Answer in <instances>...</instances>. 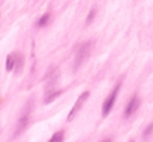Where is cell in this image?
Here are the masks:
<instances>
[{
    "label": "cell",
    "mask_w": 153,
    "mask_h": 142,
    "mask_svg": "<svg viewBox=\"0 0 153 142\" xmlns=\"http://www.w3.org/2000/svg\"><path fill=\"white\" fill-rule=\"evenodd\" d=\"M92 48H93V42L92 40L83 42L81 45L76 46V49H75V58H74V70H78L86 63V60L89 58V55L92 52Z\"/></svg>",
    "instance_id": "obj_1"
},
{
    "label": "cell",
    "mask_w": 153,
    "mask_h": 142,
    "mask_svg": "<svg viewBox=\"0 0 153 142\" xmlns=\"http://www.w3.org/2000/svg\"><path fill=\"white\" fill-rule=\"evenodd\" d=\"M119 91H120V84H117L114 88H113V91L107 96V99L104 100V105H102V117H107L110 112H111V109H113V106H114V103H116V99H117V94H119Z\"/></svg>",
    "instance_id": "obj_2"
},
{
    "label": "cell",
    "mask_w": 153,
    "mask_h": 142,
    "mask_svg": "<svg viewBox=\"0 0 153 142\" xmlns=\"http://www.w3.org/2000/svg\"><path fill=\"white\" fill-rule=\"evenodd\" d=\"M89 96H90V93L89 91H84L81 96H78V99L75 100V103H74V106H72V109L69 111V114H68V120L71 121V120H74L75 118V115L80 112V109L83 108V105L86 103V100L89 99Z\"/></svg>",
    "instance_id": "obj_3"
},
{
    "label": "cell",
    "mask_w": 153,
    "mask_h": 142,
    "mask_svg": "<svg viewBox=\"0 0 153 142\" xmlns=\"http://www.w3.org/2000/svg\"><path fill=\"white\" fill-rule=\"evenodd\" d=\"M138 108H140V97L135 94V96H132V97H131V100L128 102V105H126V108H125V112H123L125 118H128V117L134 115V114L138 111Z\"/></svg>",
    "instance_id": "obj_4"
},
{
    "label": "cell",
    "mask_w": 153,
    "mask_h": 142,
    "mask_svg": "<svg viewBox=\"0 0 153 142\" xmlns=\"http://www.w3.org/2000/svg\"><path fill=\"white\" fill-rule=\"evenodd\" d=\"M27 123H29V112H26L21 118H20V121H18V126H17V135H20L24 129H26V126H27Z\"/></svg>",
    "instance_id": "obj_5"
},
{
    "label": "cell",
    "mask_w": 153,
    "mask_h": 142,
    "mask_svg": "<svg viewBox=\"0 0 153 142\" xmlns=\"http://www.w3.org/2000/svg\"><path fill=\"white\" fill-rule=\"evenodd\" d=\"M50 18H51V14H50V12H45V14H44V15H42V17L38 20L36 27H39V29H41V27H45V26L50 23Z\"/></svg>",
    "instance_id": "obj_6"
},
{
    "label": "cell",
    "mask_w": 153,
    "mask_h": 142,
    "mask_svg": "<svg viewBox=\"0 0 153 142\" xmlns=\"http://www.w3.org/2000/svg\"><path fill=\"white\" fill-rule=\"evenodd\" d=\"M17 58V54H9L8 58H6V70L8 72H11V70H14V66H15V60Z\"/></svg>",
    "instance_id": "obj_7"
},
{
    "label": "cell",
    "mask_w": 153,
    "mask_h": 142,
    "mask_svg": "<svg viewBox=\"0 0 153 142\" xmlns=\"http://www.w3.org/2000/svg\"><path fill=\"white\" fill-rule=\"evenodd\" d=\"M63 139H65V132H63V130H59V132H56V133L50 138L48 142H63Z\"/></svg>",
    "instance_id": "obj_8"
},
{
    "label": "cell",
    "mask_w": 153,
    "mask_h": 142,
    "mask_svg": "<svg viewBox=\"0 0 153 142\" xmlns=\"http://www.w3.org/2000/svg\"><path fill=\"white\" fill-rule=\"evenodd\" d=\"M60 93H62L60 90H57V91H51V93H48L44 102H45V103H50V102H53L54 99H57V97H59V94H60Z\"/></svg>",
    "instance_id": "obj_9"
},
{
    "label": "cell",
    "mask_w": 153,
    "mask_h": 142,
    "mask_svg": "<svg viewBox=\"0 0 153 142\" xmlns=\"http://www.w3.org/2000/svg\"><path fill=\"white\" fill-rule=\"evenodd\" d=\"M152 133H153V123H150V124L146 127V130H144V138H149Z\"/></svg>",
    "instance_id": "obj_10"
},
{
    "label": "cell",
    "mask_w": 153,
    "mask_h": 142,
    "mask_svg": "<svg viewBox=\"0 0 153 142\" xmlns=\"http://www.w3.org/2000/svg\"><path fill=\"white\" fill-rule=\"evenodd\" d=\"M95 15H96V9H92V11L89 12V17H87V20H86V24H90L92 20H95Z\"/></svg>",
    "instance_id": "obj_11"
},
{
    "label": "cell",
    "mask_w": 153,
    "mask_h": 142,
    "mask_svg": "<svg viewBox=\"0 0 153 142\" xmlns=\"http://www.w3.org/2000/svg\"><path fill=\"white\" fill-rule=\"evenodd\" d=\"M102 142H111V139H105V141H102Z\"/></svg>",
    "instance_id": "obj_12"
}]
</instances>
